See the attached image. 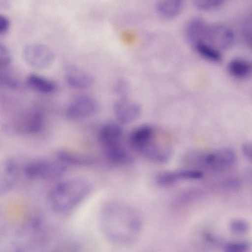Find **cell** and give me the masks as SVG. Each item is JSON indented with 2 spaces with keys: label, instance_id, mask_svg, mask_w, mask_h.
Listing matches in <instances>:
<instances>
[{
  "label": "cell",
  "instance_id": "obj_19",
  "mask_svg": "<svg viewBox=\"0 0 252 252\" xmlns=\"http://www.w3.org/2000/svg\"><path fill=\"white\" fill-rule=\"evenodd\" d=\"M155 134L154 128L151 125H144L134 129L130 133L129 142L134 149L152 137Z\"/></svg>",
  "mask_w": 252,
  "mask_h": 252
},
{
  "label": "cell",
  "instance_id": "obj_16",
  "mask_svg": "<svg viewBox=\"0 0 252 252\" xmlns=\"http://www.w3.org/2000/svg\"><path fill=\"white\" fill-rule=\"evenodd\" d=\"M183 7L184 2L180 0H160L156 4L158 13L166 19H172L178 16Z\"/></svg>",
  "mask_w": 252,
  "mask_h": 252
},
{
  "label": "cell",
  "instance_id": "obj_2",
  "mask_svg": "<svg viewBox=\"0 0 252 252\" xmlns=\"http://www.w3.org/2000/svg\"><path fill=\"white\" fill-rule=\"evenodd\" d=\"M92 189L89 182L82 178L65 180L50 191L48 200L52 209L59 213L68 212L78 205Z\"/></svg>",
  "mask_w": 252,
  "mask_h": 252
},
{
  "label": "cell",
  "instance_id": "obj_22",
  "mask_svg": "<svg viewBox=\"0 0 252 252\" xmlns=\"http://www.w3.org/2000/svg\"><path fill=\"white\" fill-rule=\"evenodd\" d=\"M46 160L37 159L33 160L25 166L24 171L26 175L30 178H42Z\"/></svg>",
  "mask_w": 252,
  "mask_h": 252
},
{
  "label": "cell",
  "instance_id": "obj_26",
  "mask_svg": "<svg viewBox=\"0 0 252 252\" xmlns=\"http://www.w3.org/2000/svg\"><path fill=\"white\" fill-rule=\"evenodd\" d=\"M241 151L244 157L251 161L252 159V146L250 142L244 143L241 147Z\"/></svg>",
  "mask_w": 252,
  "mask_h": 252
},
{
  "label": "cell",
  "instance_id": "obj_11",
  "mask_svg": "<svg viewBox=\"0 0 252 252\" xmlns=\"http://www.w3.org/2000/svg\"><path fill=\"white\" fill-rule=\"evenodd\" d=\"M17 168L11 159H6L0 163V195L5 193L15 184Z\"/></svg>",
  "mask_w": 252,
  "mask_h": 252
},
{
  "label": "cell",
  "instance_id": "obj_27",
  "mask_svg": "<svg viewBox=\"0 0 252 252\" xmlns=\"http://www.w3.org/2000/svg\"><path fill=\"white\" fill-rule=\"evenodd\" d=\"M9 21L6 17L0 14V33L7 31L9 27Z\"/></svg>",
  "mask_w": 252,
  "mask_h": 252
},
{
  "label": "cell",
  "instance_id": "obj_17",
  "mask_svg": "<svg viewBox=\"0 0 252 252\" xmlns=\"http://www.w3.org/2000/svg\"><path fill=\"white\" fill-rule=\"evenodd\" d=\"M227 70L233 77L244 79L251 75L252 64L249 61L245 59L236 58L229 62L227 65Z\"/></svg>",
  "mask_w": 252,
  "mask_h": 252
},
{
  "label": "cell",
  "instance_id": "obj_10",
  "mask_svg": "<svg viewBox=\"0 0 252 252\" xmlns=\"http://www.w3.org/2000/svg\"><path fill=\"white\" fill-rule=\"evenodd\" d=\"M203 173L194 169H183L169 171L159 173L156 177L157 183L163 187L170 186L181 181L201 179Z\"/></svg>",
  "mask_w": 252,
  "mask_h": 252
},
{
  "label": "cell",
  "instance_id": "obj_1",
  "mask_svg": "<svg viewBox=\"0 0 252 252\" xmlns=\"http://www.w3.org/2000/svg\"><path fill=\"white\" fill-rule=\"evenodd\" d=\"M105 236L114 243L129 245L138 237L141 220L132 207L124 203L111 202L103 208L100 219Z\"/></svg>",
  "mask_w": 252,
  "mask_h": 252
},
{
  "label": "cell",
  "instance_id": "obj_6",
  "mask_svg": "<svg viewBox=\"0 0 252 252\" xmlns=\"http://www.w3.org/2000/svg\"><path fill=\"white\" fill-rule=\"evenodd\" d=\"M134 149L144 158L156 163H166L170 159L172 151L167 145L158 142L155 134Z\"/></svg>",
  "mask_w": 252,
  "mask_h": 252
},
{
  "label": "cell",
  "instance_id": "obj_8",
  "mask_svg": "<svg viewBox=\"0 0 252 252\" xmlns=\"http://www.w3.org/2000/svg\"><path fill=\"white\" fill-rule=\"evenodd\" d=\"M113 110L118 122L126 125L140 117L142 108L138 103L128 98H119L114 104Z\"/></svg>",
  "mask_w": 252,
  "mask_h": 252
},
{
  "label": "cell",
  "instance_id": "obj_24",
  "mask_svg": "<svg viewBox=\"0 0 252 252\" xmlns=\"http://www.w3.org/2000/svg\"><path fill=\"white\" fill-rule=\"evenodd\" d=\"M193 6L201 11L215 10L221 7L224 1L220 0H195L193 1Z\"/></svg>",
  "mask_w": 252,
  "mask_h": 252
},
{
  "label": "cell",
  "instance_id": "obj_28",
  "mask_svg": "<svg viewBox=\"0 0 252 252\" xmlns=\"http://www.w3.org/2000/svg\"><path fill=\"white\" fill-rule=\"evenodd\" d=\"M230 252H247V248L246 246L240 245H238L237 246H234L233 247L231 248V249L230 250Z\"/></svg>",
  "mask_w": 252,
  "mask_h": 252
},
{
  "label": "cell",
  "instance_id": "obj_23",
  "mask_svg": "<svg viewBox=\"0 0 252 252\" xmlns=\"http://www.w3.org/2000/svg\"><path fill=\"white\" fill-rule=\"evenodd\" d=\"M112 90L119 98H127L130 91V84L126 79L119 78L113 84Z\"/></svg>",
  "mask_w": 252,
  "mask_h": 252
},
{
  "label": "cell",
  "instance_id": "obj_13",
  "mask_svg": "<svg viewBox=\"0 0 252 252\" xmlns=\"http://www.w3.org/2000/svg\"><path fill=\"white\" fill-rule=\"evenodd\" d=\"M123 129L118 123L110 122L104 124L99 131V139L103 146L106 147L121 142Z\"/></svg>",
  "mask_w": 252,
  "mask_h": 252
},
{
  "label": "cell",
  "instance_id": "obj_7",
  "mask_svg": "<svg viewBox=\"0 0 252 252\" xmlns=\"http://www.w3.org/2000/svg\"><path fill=\"white\" fill-rule=\"evenodd\" d=\"M235 35L228 27L222 24L209 26L205 43H208L218 50L228 49L233 44Z\"/></svg>",
  "mask_w": 252,
  "mask_h": 252
},
{
  "label": "cell",
  "instance_id": "obj_20",
  "mask_svg": "<svg viewBox=\"0 0 252 252\" xmlns=\"http://www.w3.org/2000/svg\"><path fill=\"white\" fill-rule=\"evenodd\" d=\"M28 81L32 88L42 93L51 94L57 90L55 82L35 74L30 75Z\"/></svg>",
  "mask_w": 252,
  "mask_h": 252
},
{
  "label": "cell",
  "instance_id": "obj_14",
  "mask_svg": "<svg viewBox=\"0 0 252 252\" xmlns=\"http://www.w3.org/2000/svg\"><path fill=\"white\" fill-rule=\"evenodd\" d=\"M104 148L106 156L111 162L126 165L130 164L134 161L132 155L121 142L105 147Z\"/></svg>",
  "mask_w": 252,
  "mask_h": 252
},
{
  "label": "cell",
  "instance_id": "obj_18",
  "mask_svg": "<svg viewBox=\"0 0 252 252\" xmlns=\"http://www.w3.org/2000/svg\"><path fill=\"white\" fill-rule=\"evenodd\" d=\"M44 124V118L40 113H35L24 122H17L18 131L26 133H35L40 131Z\"/></svg>",
  "mask_w": 252,
  "mask_h": 252
},
{
  "label": "cell",
  "instance_id": "obj_3",
  "mask_svg": "<svg viewBox=\"0 0 252 252\" xmlns=\"http://www.w3.org/2000/svg\"><path fill=\"white\" fill-rule=\"evenodd\" d=\"M199 160L203 165L210 169L222 171L228 170L235 165L237 156L232 149L223 148L201 155Z\"/></svg>",
  "mask_w": 252,
  "mask_h": 252
},
{
  "label": "cell",
  "instance_id": "obj_21",
  "mask_svg": "<svg viewBox=\"0 0 252 252\" xmlns=\"http://www.w3.org/2000/svg\"><path fill=\"white\" fill-rule=\"evenodd\" d=\"M197 53L205 59L217 63L222 59L220 51L205 42H198L193 44Z\"/></svg>",
  "mask_w": 252,
  "mask_h": 252
},
{
  "label": "cell",
  "instance_id": "obj_15",
  "mask_svg": "<svg viewBox=\"0 0 252 252\" xmlns=\"http://www.w3.org/2000/svg\"><path fill=\"white\" fill-rule=\"evenodd\" d=\"M58 161L64 164L89 166L95 163V159L91 156L76 153L68 150H61L57 153Z\"/></svg>",
  "mask_w": 252,
  "mask_h": 252
},
{
  "label": "cell",
  "instance_id": "obj_5",
  "mask_svg": "<svg viewBox=\"0 0 252 252\" xmlns=\"http://www.w3.org/2000/svg\"><path fill=\"white\" fill-rule=\"evenodd\" d=\"M26 61L31 66L44 69L53 62L55 54L48 46L41 43H32L25 47L23 52Z\"/></svg>",
  "mask_w": 252,
  "mask_h": 252
},
{
  "label": "cell",
  "instance_id": "obj_25",
  "mask_svg": "<svg viewBox=\"0 0 252 252\" xmlns=\"http://www.w3.org/2000/svg\"><path fill=\"white\" fill-rule=\"evenodd\" d=\"M11 60V55L7 47L0 42V67L7 66Z\"/></svg>",
  "mask_w": 252,
  "mask_h": 252
},
{
  "label": "cell",
  "instance_id": "obj_4",
  "mask_svg": "<svg viewBox=\"0 0 252 252\" xmlns=\"http://www.w3.org/2000/svg\"><path fill=\"white\" fill-rule=\"evenodd\" d=\"M98 105L96 99L87 94H80L74 97L66 110V117L72 120H79L94 115Z\"/></svg>",
  "mask_w": 252,
  "mask_h": 252
},
{
  "label": "cell",
  "instance_id": "obj_12",
  "mask_svg": "<svg viewBox=\"0 0 252 252\" xmlns=\"http://www.w3.org/2000/svg\"><path fill=\"white\" fill-rule=\"evenodd\" d=\"M209 26L202 18L192 19L185 27V34L186 38L193 44L204 42Z\"/></svg>",
  "mask_w": 252,
  "mask_h": 252
},
{
  "label": "cell",
  "instance_id": "obj_9",
  "mask_svg": "<svg viewBox=\"0 0 252 252\" xmlns=\"http://www.w3.org/2000/svg\"><path fill=\"white\" fill-rule=\"evenodd\" d=\"M63 71L66 82L72 88L87 89L94 82V78L92 74L76 65L66 64Z\"/></svg>",
  "mask_w": 252,
  "mask_h": 252
}]
</instances>
